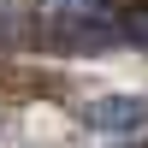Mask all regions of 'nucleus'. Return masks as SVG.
Segmentation results:
<instances>
[{
  "mask_svg": "<svg viewBox=\"0 0 148 148\" xmlns=\"http://www.w3.org/2000/svg\"><path fill=\"white\" fill-rule=\"evenodd\" d=\"M89 125L95 130H136V125H148V107L130 101V95H107V101L89 107Z\"/></svg>",
  "mask_w": 148,
  "mask_h": 148,
  "instance_id": "obj_1",
  "label": "nucleus"
},
{
  "mask_svg": "<svg viewBox=\"0 0 148 148\" xmlns=\"http://www.w3.org/2000/svg\"><path fill=\"white\" fill-rule=\"evenodd\" d=\"M47 18H59L65 30H77V24H101L107 12H113V0H42Z\"/></svg>",
  "mask_w": 148,
  "mask_h": 148,
  "instance_id": "obj_2",
  "label": "nucleus"
},
{
  "mask_svg": "<svg viewBox=\"0 0 148 148\" xmlns=\"http://www.w3.org/2000/svg\"><path fill=\"white\" fill-rule=\"evenodd\" d=\"M125 30H130V36L148 47V6H142V12H130V24H125Z\"/></svg>",
  "mask_w": 148,
  "mask_h": 148,
  "instance_id": "obj_3",
  "label": "nucleus"
},
{
  "mask_svg": "<svg viewBox=\"0 0 148 148\" xmlns=\"http://www.w3.org/2000/svg\"><path fill=\"white\" fill-rule=\"evenodd\" d=\"M12 6H18V0H0V12H12Z\"/></svg>",
  "mask_w": 148,
  "mask_h": 148,
  "instance_id": "obj_4",
  "label": "nucleus"
}]
</instances>
